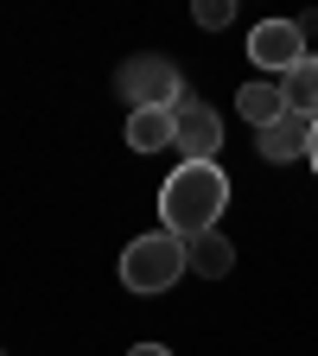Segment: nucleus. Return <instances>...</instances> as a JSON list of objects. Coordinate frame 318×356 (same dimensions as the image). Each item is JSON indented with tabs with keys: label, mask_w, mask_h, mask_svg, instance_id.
<instances>
[{
	"label": "nucleus",
	"mask_w": 318,
	"mask_h": 356,
	"mask_svg": "<svg viewBox=\"0 0 318 356\" xmlns=\"http://www.w3.org/2000/svg\"><path fill=\"white\" fill-rule=\"evenodd\" d=\"M223 210H230V178L216 159H178V172L159 185V216L178 242L210 236Z\"/></svg>",
	"instance_id": "nucleus-1"
},
{
	"label": "nucleus",
	"mask_w": 318,
	"mask_h": 356,
	"mask_svg": "<svg viewBox=\"0 0 318 356\" xmlns=\"http://www.w3.org/2000/svg\"><path fill=\"white\" fill-rule=\"evenodd\" d=\"M178 274H191V248L178 242L172 229L134 236L121 248V286L127 293H166V286H178Z\"/></svg>",
	"instance_id": "nucleus-2"
},
{
	"label": "nucleus",
	"mask_w": 318,
	"mask_h": 356,
	"mask_svg": "<svg viewBox=\"0 0 318 356\" xmlns=\"http://www.w3.org/2000/svg\"><path fill=\"white\" fill-rule=\"evenodd\" d=\"M115 89H121L127 115H141V108H178V102H185L178 64H172V58H159V51H141V58H127V64L115 70Z\"/></svg>",
	"instance_id": "nucleus-3"
},
{
	"label": "nucleus",
	"mask_w": 318,
	"mask_h": 356,
	"mask_svg": "<svg viewBox=\"0 0 318 356\" xmlns=\"http://www.w3.org/2000/svg\"><path fill=\"white\" fill-rule=\"evenodd\" d=\"M248 58H255V70H267V76H287L299 58H312L305 51V32H299V19H261L255 32H248Z\"/></svg>",
	"instance_id": "nucleus-4"
},
{
	"label": "nucleus",
	"mask_w": 318,
	"mask_h": 356,
	"mask_svg": "<svg viewBox=\"0 0 318 356\" xmlns=\"http://www.w3.org/2000/svg\"><path fill=\"white\" fill-rule=\"evenodd\" d=\"M172 121H178L172 147L185 153V159H216V147H223V121H216V108H204V102H178Z\"/></svg>",
	"instance_id": "nucleus-5"
},
{
	"label": "nucleus",
	"mask_w": 318,
	"mask_h": 356,
	"mask_svg": "<svg viewBox=\"0 0 318 356\" xmlns=\"http://www.w3.org/2000/svg\"><path fill=\"white\" fill-rule=\"evenodd\" d=\"M305 147H312V121H305V115H293V108H287L274 127H261V134H255V153H261L267 165L305 159Z\"/></svg>",
	"instance_id": "nucleus-6"
},
{
	"label": "nucleus",
	"mask_w": 318,
	"mask_h": 356,
	"mask_svg": "<svg viewBox=\"0 0 318 356\" xmlns=\"http://www.w3.org/2000/svg\"><path fill=\"white\" fill-rule=\"evenodd\" d=\"M236 108H242V121H255V134H261V127H274V121L287 115V96H280L274 76H261V83H242Z\"/></svg>",
	"instance_id": "nucleus-7"
},
{
	"label": "nucleus",
	"mask_w": 318,
	"mask_h": 356,
	"mask_svg": "<svg viewBox=\"0 0 318 356\" xmlns=\"http://www.w3.org/2000/svg\"><path fill=\"white\" fill-rule=\"evenodd\" d=\"M172 134H178L172 108H141V115H127V147H134V153H166Z\"/></svg>",
	"instance_id": "nucleus-8"
},
{
	"label": "nucleus",
	"mask_w": 318,
	"mask_h": 356,
	"mask_svg": "<svg viewBox=\"0 0 318 356\" xmlns=\"http://www.w3.org/2000/svg\"><path fill=\"white\" fill-rule=\"evenodd\" d=\"M280 96H287V108H293V115L318 121V58H299V64L280 76Z\"/></svg>",
	"instance_id": "nucleus-9"
},
{
	"label": "nucleus",
	"mask_w": 318,
	"mask_h": 356,
	"mask_svg": "<svg viewBox=\"0 0 318 356\" xmlns=\"http://www.w3.org/2000/svg\"><path fill=\"white\" fill-rule=\"evenodd\" d=\"M191 248V274H204V280H223V274H230V267H236V248H230V236H198V242H185Z\"/></svg>",
	"instance_id": "nucleus-10"
},
{
	"label": "nucleus",
	"mask_w": 318,
	"mask_h": 356,
	"mask_svg": "<svg viewBox=\"0 0 318 356\" xmlns=\"http://www.w3.org/2000/svg\"><path fill=\"white\" fill-rule=\"evenodd\" d=\"M236 19V0H198V26L216 32V26H230Z\"/></svg>",
	"instance_id": "nucleus-11"
},
{
	"label": "nucleus",
	"mask_w": 318,
	"mask_h": 356,
	"mask_svg": "<svg viewBox=\"0 0 318 356\" xmlns=\"http://www.w3.org/2000/svg\"><path fill=\"white\" fill-rule=\"evenodd\" d=\"M127 356H172V350H166V343H134Z\"/></svg>",
	"instance_id": "nucleus-12"
},
{
	"label": "nucleus",
	"mask_w": 318,
	"mask_h": 356,
	"mask_svg": "<svg viewBox=\"0 0 318 356\" xmlns=\"http://www.w3.org/2000/svg\"><path fill=\"white\" fill-rule=\"evenodd\" d=\"M305 159H312V172H318V121H312V147H305Z\"/></svg>",
	"instance_id": "nucleus-13"
}]
</instances>
